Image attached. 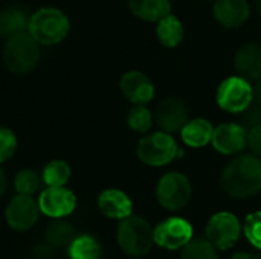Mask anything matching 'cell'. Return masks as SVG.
<instances>
[{
    "mask_svg": "<svg viewBox=\"0 0 261 259\" xmlns=\"http://www.w3.org/2000/svg\"><path fill=\"white\" fill-rule=\"evenodd\" d=\"M75 240V229L70 223L63 221V220H57L54 221L47 231H46V241L47 244H50L52 247H66L70 246V243Z\"/></svg>",
    "mask_w": 261,
    "mask_h": 259,
    "instance_id": "22",
    "label": "cell"
},
{
    "mask_svg": "<svg viewBox=\"0 0 261 259\" xmlns=\"http://www.w3.org/2000/svg\"><path fill=\"white\" fill-rule=\"evenodd\" d=\"M101 253L99 243L89 235L75 238L69 246L70 259H101Z\"/></svg>",
    "mask_w": 261,
    "mask_h": 259,
    "instance_id": "23",
    "label": "cell"
},
{
    "mask_svg": "<svg viewBox=\"0 0 261 259\" xmlns=\"http://www.w3.org/2000/svg\"><path fill=\"white\" fill-rule=\"evenodd\" d=\"M248 145L251 151L254 153V156L261 159V124L251 127L248 133Z\"/></svg>",
    "mask_w": 261,
    "mask_h": 259,
    "instance_id": "30",
    "label": "cell"
},
{
    "mask_svg": "<svg viewBox=\"0 0 261 259\" xmlns=\"http://www.w3.org/2000/svg\"><path fill=\"white\" fill-rule=\"evenodd\" d=\"M55 255L50 244H38L32 250V259H52Z\"/></svg>",
    "mask_w": 261,
    "mask_h": 259,
    "instance_id": "32",
    "label": "cell"
},
{
    "mask_svg": "<svg viewBox=\"0 0 261 259\" xmlns=\"http://www.w3.org/2000/svg\"><path fill=\"white\" fill-rule=\"evenodd\" d=\"M213 12L216 20L222 26L228 29H236L248 21L251 15V8L248 0H216Z\"/></svg>",
    "mask_w": 261,
    "mask_h": 259,
    "instance_id": "15",
    "label": "cell"
},
{
    "mask_svg": "<svg viewBox=\"0 0 261 259\" xmlns=\"http://www.w3.org/2000/svg\"><path fill=\"white\" fill-rule=\"evenodd\" d=\"M252 102L261 104V79H257V84L252 87Z\"/></svg>",
    "mask_w": 261,
    "mask_h": 259,
    "instance_id": "33",
    "label": "cell"
},
{
    "mask_svg": "<svg viewBox=\"0 0 261 259\" xmlns=\"http://www.w3.org/2000/svg\"><path fill=\"white\" fill-rule=\"evenodd\" d=\"M231 259H260L258 256H255V255H252V253H245V252H242V253H236L234 256Z\"/></svg>",
    "mask_w": 261,
    "mask_h": 259,
    "instance_id": "35",
    "label": "cell"
},
{
    "mask_svg": "<svg viewBox=\"0 0 261 259\" xmlns=\"http://www.w3.org/2000/svg\"><path fill=\"white\" fill-rule=\"evenodd\" d=\"M15 150H17L15 134L11 130L0 127V163L6 162L9 157H12Z\"/></svg>",
    "mask_w": 261,
    "mask_h": 259,
    "instance_id": "29",
    "label": "cell"
},
{
    "mask_svg": "<svg viewBox=\"0 0 261 259\" xmlns=\"http://www.w3.org/2000/svg\"><path fill=\"white\" fill-rule=\"evenodd\" d=\"M76 206V197L64 186H49L40 194L38 208L50 218H63L73 212Z\"/></svg>",
    "mask_w": 261,
    "mask_h": 259,
    "instance_id": "11",
    "label": "cell"
},
{
    "mask_svg": "<svg viewBox=\"0 0 261 259\" xmlns=\"http://www.w3.org/2000/svg\"><path fill=\"white\" fill-rule=\"evenodd\" d=\"M154 243L167 250L184 249L193 240V226L184 218H168L153 231Z\"/></svg>",
    "mask_w": 261,
    "mask_h": 259,
    "instance_id": "9",
    "label": "cell"
},
{
    "mask_svg": "<svg viewBox=\"0 0 261 259\" xmlns=\"http://www.w3.org/2000/svg\"><path fill=\"white\" fill-rule=\"evenodd\" d=\"M180 259H219V255L208 240H191L182 249Z\"/></svg>",
    "mask_w": 261,
    "mask_h": 259,
    "instance_id": "25",
    "label": "cell"
},
{
    "mask_svg": "<svg viewBox=\"0 0 261 259\" xmlns=\"http://www.w3.org/2000/svg\"><path fill=\"white\" fill-rule=\"evenodd\" d=\"M38 41L29 32H18L6 38L3 47V63L15 75H26L35 69L40 60Z\"/></svg>",
    "mask_w": 261,
    "mask_h": 259,
    "instance_id": "2",
    "label": "cell"
},
{
    "mask_svg": "<svg viewBox=\"0 0 261 259\" xmlns=\"http://www.w3.org/2000/svg\"><path fill=\"white\" fill-rule=\"evenodd\" d=\"M127 124L136 133H147L153 125V114L145 105H135L128 111Z\"/></svg>",
    "mask_w": 261,
    "mask_h": 259,
    "instance_id": "26",
    "label": "cell"
},
{
    "mask_svg": "<svg viewBox=\"0 0 261 259\" xmlns=\"http://www.w3.org/2000/svg\"><path fill=\"white\" fill-rule=\"evenodd\" d=\"M213 147L226 156H232L240 153L248 143L246 128L236 122L220 124L214 128L213 133Z\"/></svg>",
    "mask_w": 261,
    "mask_h": 259,
    "instance_id": "12",
    "label": "cell"
},
{
    "mask_svg": "<svg viewBox=\"0 0 261 259\" xmlns=\"http://www.w3.org/2000/svg\"><path fill=\"white\" fill-rule=\"evenodd\" d=\"M217 104L229 113H243L252 104V85L243 76H229L217 89Z\"/></svg>",
    "mask_w": 261,
    "mask_h": 259,
    "instance_id": "7",
    "label": "cell"
},
{
    "mask_svg": "<svg viewBox=\"0 0 261 259\" xmlns=\"http://www.w3.org/2000/svg\"><path fill=\"white\" fill-rule=\"evenodd\" d=\"M122 95L135 105H145L154 96V85L147 75L138 70L124 73L119 82Z\"/></svg>",
    "mask_w": 261,
    "mask_h": 259,
    "instance_id": "14",
    "label": "cell"
},
{
    "mask_svg": "<svg viewBox=\"0 0 261 259\" xmlns=\"http://www.w3.org/2000/svg\"><path fill=\"white\" fill-rule=\"evenodd\" d=\"M38 203L32 198V195H23L17 194L11 198V202L6 206L5 218L9 227L14 231H28L31 229L37 220H38Z\"/></svg>",
    "mask_w": 261,
    "mask_h": 259,
    "instance_id": "10",
    "label": "cell"
},
{
    "mask_svg": "<svg viewBox=\"0 0 261 259\" xmlns=\"http://www.w3.org/2000/svg\"><path fill=\"white\" fill-rule=\"evenodd\" d=\"M213 133H214V127L211 125V122L202 118L188 121L180 130L182 140L185 142V145L191 148L206 147L213 140Z\"/></svg>",
    "mask_w": 261,
    "mask_h": 259,
    "instance_id": "18",
    "label": "cell"
},
{
    "mask_svg": "<svg viewBox=\"0 0 261 259\" xmlns=\"http://www.w3.org/2000/svg\"><path fill=\"white\" fill-rule=\"evenodd\" d=\"M15 191L23 195H34L40 189V177L32 169H23L15 176Z\"/></svg>",
    "mask_w": 261,
    "mask_h": 259,
    "instance_id": "27",
    "label": "cell"
},
{
    "mask_svg": "<svg viewBox=\"0 0 261 259\" xmlns=\"http://www.w3.org/2000/svg\"><path fill=\"white\" fill-rule=\"evenodd\" d=\"M242 226L239 218L231 212H219L211 217L206 224L208 241L220 250H228L234 247L239 241Z\"/></svg>",
    "mask_w": 261,
    "mask_h": 259,
    "instance_id": "8",
    "label": "cell"
},
{
    "mask_svg": "<svg viewBox=\"0 0 261 259\" xmlns=\"http://www.w3.org/2000/svg\"><path fill=\"white\" fill-rule=\"evenodd\" d=\"M70 166L63 160H52L43 169V182L47 186H64L70 179Z\"/></svg>",
    "mask_w": 261,
    "mask_h": 259,
    "instance_id": "24",
    "label": "cell"
},
{
    "mask_svg": "<svg viewBox=\"0 0 261 259\" xmlns=\"http://www.w3.org/2000/svg\"><path fill=\"white\" fill-rule=\"evenodd\" d=\"M136 153L142 163L148 166H164L174 160L179 153V147L170 133L156 131L139 140Z\"/></svg>",
    "mask_w": 261,
    "mask_h": 259,
    "instance_id": "5",
    "label": "cell"
},
{
    "mask_svg": "<svg viewBox=\"0 0 261 259\" xmlns=\"http://www.w3.org/2000/svg\"><path fill=\"white\" fill-rule=\"evenodd\" d=\"M234 64L240 76L246 79H261V44L246 43L243 44L234 58Z\"/></svg>",
    "mask_w": 261,
    "mask_h": 259,
    "instance_id": "17",
    "label": "cell"
},
{
    "mask_svg": "<svg viewBox=\"0 0 261 259\" xmlns=\"http://www.w3.org/2000/svg\"><path fill=\"white\" fill-rule=\"evenodd\" d=\"M154 119L162 131H179L188 122V107L176 98L164 99L154 111Z\"/></svg>",
    "mask_w": 261,
    "mask_h": 259,
    "instance_id": "13",
    "label": "cell"
},
{
    "mask_svg": "<svg viewBox=\"0 0 261 259\" xmlns=\"http://www.w3.org/2000/svg\"><path fill=\"white\" fill-rule=\"evenodd\" d=\"M118 243L127 255L144 256L154 244L153 229L147 220L130 215L124 218L118 227Z\"/></svg>",
    "mask_w": 261,
    "mask_h": 259,
    "instance_id": "4",
    "label": "cell"
},
{
    "mask_svg": "<svg viewBox=\"0 0 261 259\" xmlns=\"http://www.w3.org/2000/svg\"><path fill=\"white\" fill-rule=\"evenodd\" d=\"M98 208L109 218L124 220L132 215L133 203L125 192L119 189H106L98 197Z\"/></svg>",
    "mask_w": 261,
    "mask_h": 259,
    "instance_id": "16",
    "label": "cell"
},
{
    "mask_svg": "<svg viewBox=\"0 0 261 259\" xmlns=\"http://www.w3.org/2000/svg\"><path fill=\"white\" fill-rule=\"evenodd\" d=\"M245 235L249 240V243L261 250V212H252L246 217L245 226H243Z\"/></svg>",
    "mask_w": 261,
    "mask_h": 259,
    "instance_id": "28",
    "label": "cell"
},
{
    "mask_svg": "<svg viewBox=\"0 0 261 259\" xmlns=\"http://www.w3.org/2000/svg\"><path fill=\"white\" fill-rule=\"evenodd\" d=\"M29 18L24 11L18 8H6L0 11V38H9L28 29Z\"/></svg>",
    "mask_w": 261,
    "mask_h": 259,
    "instance_id": "20",
    "label": "cell"
},
{
    "mask_svg": "<svg viewBox=\"0 0 261 259\" xmlns=\"http://www.w3.org/2000/svg\"><path fill=\"white\" fill-rule=\"evenodd\" d=\"M220 183L232 198H248L261 191V159L257 156H240L223 169Z\"/></svg>",
    "mask_w": 261,
    "mask_h": 259,
    "instance_id": "1",
    "label": "cell"
},
{
    "mask_svg": "<svg viewBox=\"0 0 261 259\" xmlns=\"http://www.w3.org/2000/svg\"><path fill=\"white\" fill-rule=\"evenodd\" d=\"M69 18L55 8H41L29 17L28 32L40 44H58L69 34Z\"/></svg>",
    "mask_w": 261,
    "mask_h": 259,
    "instance_id": "3",
    "label": "cell"
},
{
    "mask_svg": "<svg viewBox=\"0 0 261 259\" xmlns=\"http://www.w3.org/2000/svg\"><path fill=\"white\" fill-rule=\"evenodd\" d=\"M5 191H6V177H5L3 169L0 168V198H2V195L5 194Z\"/></svg>",
    "mask_w": 261,
    "mask_h": 259,
    "instance_id": "34",
    "label": "cell"
},
{
    "mask_svg": "<svg viewBox=\"0 0 261 259\" xmlns=\"http://www.w3.org/2000/svg\"><path fill=\"white\" fill-rule=\"evenodd\" d=\"M132 14L145 21H159L171 12L170 0H128Z\"/></svg>",
    "mask_w": 261,
    "mask_h": 259,
    "instance_id": "19",
    "label": "cell"
},
{
    "mask_svg": "<svg viewBox=\"0 0 261 259\" xmlns=\"http://www.w3.org/2000/svg\"><path fill=\"white\" fill-rule=\"evenodd\" d=\"M191 182L182 172H167L161 177L156 197L162 208L168 211H179L185 208L191 198Z\"/></svg>",
    "mask_w": 261,
    "mask_h": 259,
    "instance_id": "6",
    "label": "cell"
},
{
    "mask_svg": "<svg viewBox=\"0 0 261 259\" xmlns=\"http://www.w3.org/2000/svg\"><path fill=\"white\" fill-rule=\"evenodd\" d=\"M245 118H243V121L248 124V125H251V127H254V125H257V124H261V104H251L245 111Z\"/></svg>",
    "mask_w": 261,
    "mask_h": 259,
    "instance_id": "31",
    "label": "cell"
},
{
    "mask_svg": "<svg viewBox=\"0 0 261 259\" xmlns=\"http://www.w3.org/2000/svg\"><path fill=\"white\" fill-rule=\"evenodd\" d=\"M257 9H258V14L261 15V0H257Z\"/></svg>",
    "mask_w": 261,
    "mask_h": 259,
    "instance_id": "36",
    "label": "cell"
},
{
    "mask_svg": "<svg viewBox=\"0 0 261 259\" xmlns=\"http://www.w3.org/2000/svg\"><path fill=\"white\" fill-rule=\"evenodd\" d=\"M156 35L161 44H164L165 47H176L184 38V26L177 17L168 14L158 21Z\"/></svg>",
    "mask_w": 261,
    "mask_h": 259,
    "instance_id": "21",
    "label": "cell"
}]
</instances>
